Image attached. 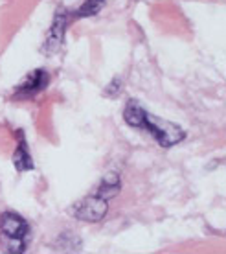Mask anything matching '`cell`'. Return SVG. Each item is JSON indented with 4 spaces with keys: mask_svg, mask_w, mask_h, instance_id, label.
Segmentation results:
<instances>
[{
    "mask_svg": "<svg viewBox=\"0 0 226 254\" xmlns=\"http://www.w3.org/2000/svg\"><path fill=\"white\" fill-rule=\"evenodd\" d=\"M123 120L131 127L136 129H145L149 134L157 140L162 147H173L175 144L182 142L186 138V133L180 126L173 122L162 120L158 116H153L140 105L136 100H129L123 109Z\"/></svg>",
    "mask_w": 226,
    "mask_h": 254,
    "instance_id": "cell-1",
    "label": "cell"
},
{
    "mask_svg": "<svg viewBox=\"0 0 226 254\" xmlns=\"http://www.w3.org/2000/svg\"><path fill=\"white\" fill-rule=\"evenodd\" d=\"M30 227L22 216L4 212L0 216V243L7 253H24Z\"/></svg>",
    "mask_w": 226,
    "mask_h": 254,
    "instance_id": "cell-2",
    "label": "cell"
},
{
    "mask_svg": "<svg viewBox=\"0 0 226 254\" xmlns=\"http://www.w3.org/2000/svg\"><path fill=\"white\" fill-rule=\"evenodd\" d=\"M70 20V11H63V9H57L54 22L50 26V32L46 35L43 43V52L44 56H56L57 52L63 48L64 43V33H66V26Z\"/></svg>",
    "mask_w": 226,
    "mask_h": 254,
    "instance_id": "cell-3",
    "label": "cell"
},
{
    "mask_svg": "<svg viewBox=\"0 0 226 254\" xmlns=\"http://www.w3.org/2000/svg\"><path fill=\"white\" fill-rule=\"evenodd\" d=\"M107 210H109L107 199H103V197L94 193V195H87L79 203H75L74 208H72V214L77 219H81V221L98 223L105 217Z\"/></svg>",
    "mask_w": 226,
    "mask_h": 254,
    "instance_id": "cell-4",
    "label": "cell"
},
{
    "mask_svg": "<svg viewBox=\"0 0 226 254\" xmlns=\"http://www.w3.org/2000/svg\"><path fill=\"white\" fill-rule=\"evenodd\" d=\"M46 85H48V74H46V70L43 68L33 70L32 74L26 76L24 81L15 89V98H32V96L39 94Z\"/></svg>",
    "mask_w": 226,
    "mask_h": 254,
    "instance_id": "cell-5",
    "label": "cell"
},
{
    "mask_svg": "<svg viewBox=\"0 0 226 254\" xmlns=\"http://www.w3.org/2000/svg\"><path fill=\"white\" fill-rule=\"evenodd\" d=\"M17 138H19V144H17V149L13 153V164L17 168V172H30L35 168L32 160V155L28 151V146H26L24 133L22 131H17Z\"/></svg>",
    "mask_w": 226,
    "mask_h": 254,
    "instance_id": "cell-6",
    "label": "cell"
},
{
    "mask_svg": "<svg viewBox=\"0 0 226 254\" xmlns=\"http://www.w3.org/2000/svg\"><path fill=\"white\" fill-rule=\"evenodd\" d=\"M119 188H121V183H119V177L118 173H107L103 181H101V185L98 186V191H96V195L103 197V199H111V197L118 195Z\"/></svg>",
    "mask_w": 226,
    "mask_h": 254,
    "instance_id": "cell-7",
    "label": "cell"
},
{
    "mask_svg": "<svg viewBox=\"0 0 226 254\" xmlns=\"http://www.w3.org/2000/svg\"><path fill=\"white\" fill-rule=\"evenodd\" d=\"M103 6H105V0H85V4L79 9H75L74 15H70V17H74V19L94 17V15H98L103 9Z\"/></svg>",
    "mask_w": 226,
    "mask_h": 254,
    "instance_id": "cell-8",
    "label": "cell"
},
{
    "mask_svg": "<svg viewBox=\"0 0 226 254\" xmlns=\"http://www.w3.org/2000/svg\"><path fill=\"white\" fill-rule=\"evenodd\" d=\"M119 90H121V79L119 77H116V79H113V81L109 83L107 90H105V96H118Z\"/></svg>",
    "mask_w": 226,
    "mask_h": 254,
    "instance_id": "cell-9",
    "label": "cell"
}]
</instances>
